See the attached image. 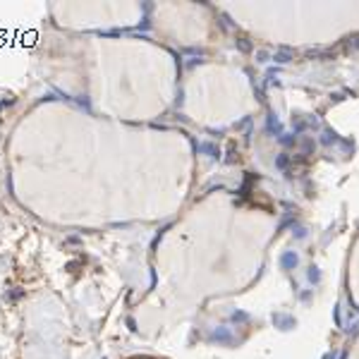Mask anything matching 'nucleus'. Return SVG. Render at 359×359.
I'll list each match as a JSON object with an SVG mask.
<instances>
[{
  "mask_svg": "<svg viewBox=\"0 0 359 359\" xmlns=\"http://www.w3.org/2000/svg\"><path fill=\"white\" fill-rule=\"evenodd\" d=\"M132 359H154V357H132Z\"/></svg>",
  "mask_w": 359,
  "mask_h": 359,
  "instance_id": "f257e3e1",
  "label": "nucleus"
}]
</instances>
